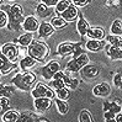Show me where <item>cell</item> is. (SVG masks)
<instances>
[{
  "label": "cell",
  "instance_id": "20",
  "mask_svg": "<svg viewBox=\"0 0 122 122\" xmlns=\"http://www.w3.org/2000/svg\"><path fill=\"white\" fill-rule=\"evenodd\" d=\"M121 102H120V100L116 99L115 101H107V100H105V101L102 102V109L104 111H112L113 113H118L121 112Z\"/></svg>",
  "mask_w": 122,
  "mask_h": 122
},
{
  "label": "cell",
  "instance_id": "3",
  "mask_svg": "<svg viewBox=\"0 0 122 122\" xmlns=\"http://www.w3.org/2000/svg\"><path fill=\"white\" fill-rule=\"evenodd\" d=\"M27 52H28V56L33 57L37 62L43 63V62L47 61L48 56H49V47L43 41L35 40L32 43L28 46Z\"/></svg>",
  "mask_w": 122,
  "mask_h": 122
},
{
  "label": "cell",
  "instance_id": "8",
  "mask_svg": "<svg viewBox=\"0 0 122 122\" xmlns=\"http://www.w3.org/2000/svg\"><path fill=\"white\" fill-rule=\"evenodd\" d=\"M59 70H61V63L58 61H51L42 68L41 73H42L43 79H46V80H51V79L53 78V75L57 73V71H59Z\"/></svg>",
  "mask_w": 122,
  "mask_h": 122
},
{
  "label": "cell",
  "instance_id": "9",
  "mask_svg": "<svg viewBox=\"0 0 122 122\" xmlns=\"http://www.w3.org/2000/svg\"><path fill=\"white\" fill-rule=\"evenodd\" d=\"M52 104H53V99H49V97H36L33 100L35 110L41 113L48 111V109L52 106Z\"/></svg>",
  "mask_w": 122,
  "mask_h": 122
},
{
  "label": "cell",
  "instance_id": "26",
  "mask_svg": "<svg viewBox=\"0 0 122 122\" xmlns=\"http://www.w3.org/2000/svg\"><path fill=\"white\" fill-rule=\"evenodd\" d=\"M17 88L15 86L14 84L8 85V84H1L0 86V95L1 96H6V97H12L15 95V90Z\"/></svg>",
  "mask_w": 122,
  "mask_h": 122
},
{
  "label": "cell",
  "instance_id": "7",
  "mask_svg": "<svg viewBox=\"0 0 122 122\" xmlns=\"http://www.w3.org/2000/svg\"><path fill=\"white\" fill-rule=\"evenodd\" d=\"M1 54L8 57L11 62H16L20 56V48L16 43H5L1 46Z\"/></svg>",
  "mask_w": 122,
  "mask_h": 122
},
{
  "label": "cell",
  "instance_id": "44",
  "mask_svg": "<svg viewBox=\"0 0 122 122\" xmlns=\"http://www.w3.org/2000/svg\"><path fill=\"white\" fill-rule=\"evenodd\" d=\"M48 121H49V120H48V118H46V117H40L37 122H48Z\"/></svg>",
  "mask_w": 122,
  "mask_h": 122
},
{
  "label": "cell",
  "instance_id": "32",
  "mask_svg": "<svg viewBox=\"0 0 122 122\" xmlns=\"http://www.w3.org/2000/svg\"><path fill=\"white\" fill-rule=\"evenodd\" d=\"M106 41H107V43H110L112 46H116L118 48L122 49V36H113V35H109V36H106Z\"/></svg>",
  "mask_w": 122,
  "mask_h": 122
},
{
  "label": "cell",
  "instance_id": "34",
  "mask_svg": "<svg viewBox=\"0 0 122 122\" xmlns=\"http://www.w3.org/2000/svg\"><path fill=\"white\" fill-rule=\"evenodd\" d=\"M78 121L79 122H94V118H92L91 113L88 110H83L80 113H79Z\"/></svg>",
  "mask_w": 122,
  "mask_h": 122
},
{
  "label": "cell",
  "instance_id": "41",
  "mask_svg": "<svg viewBox=\"0 0 122 122\" xmlns=\"http://www.w3.org/2000/svg\"><path fill=\"white\" fill-rule=\"evenodd\" d=\"M59 0H41V3H43L48 6H51V8H53V6H56L57 4H58Z\"/></svg>",
  "mask_w": 122,
  "mask_h": 122
},
{
  "label": "cell",
  "instance_id": "31",
  "mask_svg": "<svg viewBox=\"0 0 122 122\" xmlns=\"http://www.w3.org/2000/svg\"><path fill=\"white\" fill-rule=\"evenodd\" d=\"M51 24L53 25V27L56 28V30H61V28L67 27L68 21H66V20H64V19L59 15V16H54V17H52Z\"/></svg>",
  "mask_w": 122,
  "mask_h": 122
},
{
  "label": "cell",
  "instance_id": "2",
  "mask_svg": "<svg viewBox=\"0 0 122 122\" xmlns=\"http://www.w3.org/2000/svg\"><path fill=\"white\" fill-rule=\"evenodd\" d=\"M37 80V76L32 71H22L17 73L15 76L11 79V84H14L17 89L21 91H30L33 86V84Z\"/></svg>",
  "mask_w": 122,
  "mask_h": 122
},
{
  "label": "cell",
  "instance_id": "4",
  "mask_svg": "<svg viewBox=\"0 0 122 122\" xmlns=\"http://www.w3.org/2000/svg\"><path fill=\"white\" fill-rule=\"evenodd\" d=\"M88 63H90V58H89V56L84 52L80 56H78L76 58H73L70 62H68L67 66H66V69L69 73H78V71H80Z\"/></svg>",
  "mask_w": 122,
  "mask_h": 122
},
{
  "label": "cell",
  "instance_id": "35",
  "mask_svg": "<svg viewBox=\"0 0 122 122\" xmlns=\"http://www.w3.org/2000/svg\"><path fill=\"white\" fill-rule=\"evenodd\" d=\"M49 86L54 90H58V89H62L66 86V83H64V79H53L52 81H49Z\"/></svg>",
  "mask_w": 122,
  "mask_h": 122
},
{
  "label": "cell",
  "instance_id": "29",
  "mask_svg": "<svg viewBox=\"0 0 122 122\" xmlns=\"http://www.w3.org/2000/svg\"><path fill=\"white\" fill-rule=\"evenodd\" d=\"M111 35L113 36H122V20L121 19H115L111 25Z\"/></svg>",
  "mask_w": 122,
  "mask_h": 122
},
{
  "label": "cell",
  "instance_id": "22",
  "mask_svg": "<svg viewBox=\"0 0 122 122\" xmlns=\"http://www.w3.org/2000/svg\"><path fill=\"white\" fill-rule=\"evenodd\" d=\"M36 64H37V61H36L33 57H31V56H26V57H24V58H21V59H20L19 67H20V69H22L24 71H27L28 69L33 68Z\"/></svg>",
  "mask_w": 122,
  "mask_h": 122
},
{
  "label": "cell",
  "instance_id": "27",
  "mask_svg": "<svg viewBox=\"0 0 122 122\" xmlns=\"http://www.w3.org/2000/svg\"><path fill=\"white\" fill-rule=\"evenodd\" d=\"M71 4H73V0H59L58 4L54 6V12L57 15H61V14L66 11Z\"/></svg>",
  "mask_w": 122,
  "mask_h": 122
},
{
  "label": "cell",
  "instance_id": "36",
  "mask_svg": "<svg viewBox=\"0 0 122 122\" xmlns=\"http://www.w3.org/2000/svg\"><path fill=\"white\" fill-rule=\"evenodd\" d=\"M0 27L1 28H5V27H8L9 25V16H8V12H6L5 10H0Z\"/></svg>",
  "mask_w": 122,
  "mask_h": 122
},
{
  "label": "cell",
  "instance_id": "39",
  "mask_svg": "<svg viewBox=\"0 0 122 122\" xmlns=\"http://www.w3.org/2000/svg\"><path fill=\"white\" fill-rule=\"evenodd\" d=\"M115 116L116 113H113L112 111H104V121L105 122H109V121H115Z\"/></svg>",
  "mask_w": 122,
  "mask_h": 122
},
{
  "label": "cell",
  "instance_id": "24",
  "mask_svg": "<svg viewBox=\"0 0 122 122\" xmlns=\"http://www.w3.org/2000/svg\"><path fill=\"white\" fill-rule=\"evenodd\" d=\"M40 116L33 111H22L20 112V118L19 121L21 122H37Z\"/></svg>",
  "mask_w": 122,
  "mask_h": 122
},
{
  "label": "cell",
  "instance_id": "16",
  "mask_svg": "<svg viewBox=\"0 0 122 122\" xmlns=\"http://www.w3.org/2000/svg\"><path fill=\"white\" fill-rule=\"evenodd\" d=\"M79 14L80 12H79V10H78V6L71 4L66 11L61 14V16L66 21H68V22H73L74 20H76V17H79Z\"/></svg>",
  "mask_w": 122,
  "mask_h": 122
},
{
  "label": "cell",
  "instance_id": "14",
  "mask_svg": "<svg viewBox=\"0 0 122 122\" xmlns=\"http://www.w3.org/2000/svg\"><path fill=\"white\" fill-rule=\"evenodd\" d=\"M80 73L84 78H86V79H94L100 74V69H99L97 66H95V64L88 63L86 66L80 70Z\"/></svg>",
  "mask_w": 122,
  "mask_h": 122
},
{
  "label": "cell",
  "instance_id": "30",
  "mask_svg": "<svg viewBox=\"0 0 122 122\" xmlns=\"http://www.w3.org/2000/svg\"><path fill=\"white\" fill-rule=\"evenodd\" d=\"M64 83H66V86L70 90H75L78 89L79 84H80V80H79L78 78H70L66 74V76H64Z\"/></svg>",
  "mask_w": 122,
  "mask_h": 122
},
{
  "label": "cell",
  "instance_id": "45",
  "mask_svg": "<svg viewBox=\"0 0 122 122\" xmlns=\"http://www.w3.org/2000/svg\"><path fill=\"white\" fill-rule=\"evenodd\" d=\"M121 112H122V106H121Z\"/></svg>",
  "mask_w": 122,
  "mask_h": 122
},
{
  "label": "cell",
  "instance_id": "19",
  "mask_svg": "<svg viewBox=\"0 0 122 122\" xmlns=\"http://www.w3.org/2000/svg\"><path fill=\"white\" fill-rule=\"evenodd\" d=\"M53 9L51 8V6H48L43 3H40L37 6H36V14L41 17V19H46L48 16H51L53 14Z\"/></svg>",
  "mask_w": 122,
  "mask_h": 122
},
{
  "label": "cell",
  "instance_id": "6",
  "mask_svg": "<svg viewBox=\"0 0 122 122\" xmlns=\"http://www.w3.org/2000/svg\"><path fill=\"white\" fill-rule=\"evenodd\" d=\"M84 45V41L80 42H62L57 48V54L59 57H67L69 54H74L79 46Z\"/></svg>",
  "mask_w": 122,
  "mask_h": 122
},
{
  "label": "cell",
  "instance_id": "21",
  "mask_svg": "<svg viewBox=\"0 0 122 122\" xmlns=\"http://www.w3.org/2000/svg\"><path fill=\"white\" fill-rule=\"evenodd\" d=\"M35 41V36H33V32H25L24 35H21L20 37L16 40V42L24 48H28L32 42Z\"/></svg>",
  "mask_w": 122,
  "mask_h": 122
},
{
  "label": "cell",
  "instance_id": "33",
  "mask_svg": "<svg viewBox=\"0 0 122 122\" xmlns=\"http://www.w3.org/2000/svg\"><path fill=\"white\" fill-rule=\"evenodd\" d=\"M56 94H57V97H59L62 100H67L70 97V90L67 88V86H64L62 89H58V90H56Z\"/></svg>",
  "mask_w": 122,
  "mask_h": 122
},
{
  "label": "cell",
  "instance_id": "15",
  "mask_svg": "<svg viewBox=\"0 0 122 122\" xmlns=\"http://www.w3.org/2000/svg\"><path fill=\"white\" fill-rule=\"evenodd\" d=\"M56 31V28L53 27V25L51 22H43L40 24V27H38V37L40 38H47L49 36H52Z\"/></svg>",
  "mask_w": 122,
  "mask_h": 122
},
{
  "label": "cell",
  "instance_id": "1",
  "mask_svg": "<svg viewBox=\"0 0 122 122\" xmlns=\"http://www.w3.org/2000/svg\"><path fill=\"white\" fill-rule=\"evenodd\" d=\"M1 9L5 10L8 12V16H9V25H8V30L10 31H21L22 30V25H24V21H25V14L24 10L21 8L20 4H14L11 6H5L1 5Z\"/></svg>",
  "mask_w": 122,
  "mask_h": 122
},
{
  "label": "cell",
  "instance_id": "17",
  "mask_svg": "<svg viewBox=\"0 0 122 122\" xmlns=\"http://www.w3.org/2000/svg\"><path fill=\"white\" fill-rule=\"evenodd\" d=\"M89 28H90V26L88 24V21L84 19L83 14H79V20L76 21V31H78L79 35H80L81 38L84 37V36H86Z\"/></svg>",
  "mask_w": 122,
  "mask_h": 122
},
{
  "label": "cell",
  "instance_id": "28",
  "mask_svg": "<svg viewBox=\"0 0 122 122\" xmlns=\"http://www.w3.org/2000/svg\"><path fill=\"white\" fill-rule=\"evenodd\" d=\"M54 102H56V106H57V110L61 115H67L68 111H69V105L67 104L66 100H62L59 97L54 99Z\"/></svg>",
  "mask_w": 122,
  "mask_h": 122
},
{
  "label": "cell",
  "instance_id": "38",
  "mask_svg": "<svg viewBox=\"0 0 122 122\" xmlns=\"http://www.w3.org/2000/svg\"><path fill=\"white\" fill-rule=\"evenodd\" d=\"M113 85L118 89H122V73H116L113 76Z\"/></svg>",
  "mask_w": 122,
  "mask_h": 122
},
{
  "label": "cell",
  "instance_id": "10",
  "mask_svg": "<svg viewBox=\"0 0 122 122\" xmlns=\"http://www.w3.org/2000/svg\"><path fill=\"white\" fill-rule=\"evenodd\" d=\"M0 59H1V68H0V73H1V75L9 74V73H11L12 70H17L16 62H11L8 57H5L4 54L0 56Z\"/></svg>",
  "mask_w": 122,
  "mask_h": 122
},
{
  "label": "cell",
  "instance_id": "11",
  "mask_svg": "<svg viewBox=\"0 0 122 122\" xmlns=\"http://www.w3.org/2000/svg\"><path fill=\"white\" fill-rule=\"evenodd\" d=\"M106 43H107L106 40H91V38H89L84 43V46H85V49H88L90 52H99L102 48H105Z\"/></svg>",
  "mask_w": 122,
  "mask_h": 122
},
{
  "label": "cell",
  "instance_id": "37",
  "mask_svg": "<svg viewBox=\"0 0 122 122\" xmlns=\"http://www.w3.org/2000/svg\"><path fill=\"white\" fill-rule=\"evenodd\" d=\"M0 107H1V115L10 109V97L1 96L0 99Z\"/></svg>",
  "mask_w": 122,
  "mask_h": 122
},
{
  "label": "cell",
  "instance_id": "42",
  "mask_svg": "<svg viewBox=\"0 0 122 122\" xmlns=\"http://www.w3.org/2000/svg\"><path fill=\"white\" fill-rule=\"evenodd\" d=\"M64 76H66V73H63L62 70H59L53 75V79H64Z\"/></svg>",
  "mask_w": 122,
  "mask_h": 122
},
{
  "label": "cell",
  "instance_id": "12",
  "mask_svg": "<svg viewBox=\"0 0 122 122\" xmlns=\"http://www.w3.org/2000/svg\"><path fill=\"white\" fill-rule=\"evenodd\" d=\"M24 30L26 32H35V31H38V27H40V24H38V20L36 16L33 15H28L26 16L25 21H24Z\"/></svg>",
  "mask_w": 122,
  "mask_h": 122
},
{
  "label": "cell",
  "instance_id": "43",
  "mask_svg": "<svg viewBox=\"0 0 122 122\" xmlns=\"http://www.w3.org/2000/svg\"><path fill=\"white\" fill-rule=\"evenodd\" d=\"M115 122H122V112L116 113V116H115Z\"/></svg>",
  "mask_w": 122,
  "mask_h": 122
},
{
  "label": "cell",
  "instance_id": "13",
  "mask_svg": "<svg viewBox=\"0 0 122 122\" xmlns=\"http://www.w3.org/2000/svg\"><path fill=\"white\" fill-rule=\"evenodd\" d=\"M92 94L97 97H106L111 94V86L107 83H100L92 89Z\"/></svg>",
  "mask_w": 122,
  "mask_h": 122
},
{
  "label": "cell",
  "instance_id": "5",
  "mask_svg": "<svg viewBox=\"0 0 122 122\" xmlns=\"http://www.w3.org/2000/svg\"><path fill=\"white\" fill-rule=\"evenodd\" d=\"M31 95L33 99L36 97H49V99H56L57 94L56 90L52 89L49 85H46L43 83H37L36 86L31 90Z\"/></svg>",
  "mask_w": 122,
  "mask_h": 122
},
{
  "label": "cell",
  "instance_id": "25",
  "mask_svg": "<svg viewBox=\"0 0 122 122\" xmlns=\"http://www.w3.org/2000/svg\"><path fill=\"white\" fill-rule=\"evenodd\" d=\"M20 118V112L16 110H8L1 115V120L4 122H15Z\"/></svg>",
  "mask_w": 122,
  "mask_h": 122
},
{
  "label": "cell",
  "instance_id": "40",
  "mask_svg": "<svg viewBox=\"0 0 122 122\" xmlns=\"http://www.w3.org/2000/svg\"><path fill=\"white\" fill-rule=\"evenodd\" d=\"M91 1L92 0H73V4L75 6H78V8H84V6L89 5Z\"/></svg>",
  "mask_w": 122,
  "mask_h": 122
},
{
  "label": "cell",
  "instance_id": "23",
  "mask_svg": "<svg viewBox=\"0 0 122 122\" xmlns=\"http://www.w3.org/2000/svg\"><path fill=\"white\" fill-rule=\"evenodd\" d=\"M86 36L91 40H104L105 36V30L102 27H90Z\"/></svg>",
  "mask_w": 122,
  "mask_h": 122
},
{
  "label": "cell",
  "instance_id": "18",
  "mask_svg": "<svg viewBox=\"0 0 122 122\" xmlns=\"http://www.w3.org/2000/svg\"><path fill=\"white\" fill-rule=\"evenodd\" d=\"M105 48H106V53H107V56L110 57V59H112V61L122 59V49L121 48H118L116 46H112L110 43L106 45Z\"/></svg>",
  "mask_w": 122,
  "mask_h": 122
}]
</instances>
